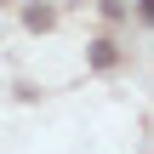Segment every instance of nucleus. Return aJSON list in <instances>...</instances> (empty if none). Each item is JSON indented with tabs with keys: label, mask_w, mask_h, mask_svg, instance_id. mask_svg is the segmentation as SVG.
<instances>
[{
	"label": "nucleus",
	"mask_w": 154,
	"mask_h": 154,
	"mask_svg": "<svg viewBox=\"0 0 154 154\" xmlns=\"http://www.w3.org/2000/svg\"><path fill=\"white\" fill-rule=\"evenodd\" d=\"M143 23H154V0H143Z\"/></svg>",
	"instance_id": "nucleus-1"
}]
</instances>
